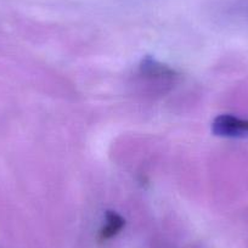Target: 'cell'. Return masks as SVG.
I'll return each instance as SVG.
<instances>
[{
	"instance_id": "cell-1",
	"label": "cell",
	"mask_w": 248,
	"mask_h": 248,
	"mask_svg": "<svg viewBox=\"0 0 248 248\" xmlns=\"http://www.w3.org/2000/svg\"><path fill=\"white\" fill-rule=\"evenodd\" d=\"M139 73L142 78L149 80L150 83L159 85L171 84L176 78V73L173 68L163 65L162 62L157 61L151 56L142 59L139 66Z\"/></svg>"
},
{
	"instance_id": "cell-2",
	"label": "cell",
	"mask_w": 248,
	"mask_h": 248,
	"mask_svg": "<svg viewBox=\"0 0 248 248\" xmlns=\"http://www.w3.org/2000/svg\"><path fill=\"white\" fill-rule=\"evenodd\" d=\"M212 132L221 138L248 137V119L238 118L233 114H220L212 123Z\"/></svg>"
},
{
	"instance_id": "cell-3",
	"label": "cell",
	"mask_w": 248,
	"mask_h": 248,
	"mask_svg": "<svg viewBox=\"0 0 248 248\" xmlns=\"http://www.w3.org/2000/svg\"><path fill=\"white\" fill-rule=\"evenodd\" d=\"M124 225H125V220L121 214L114 211H107L105 214V224L100 230V240H111L123 230Z\"/></svg>"
}]
</instances>
